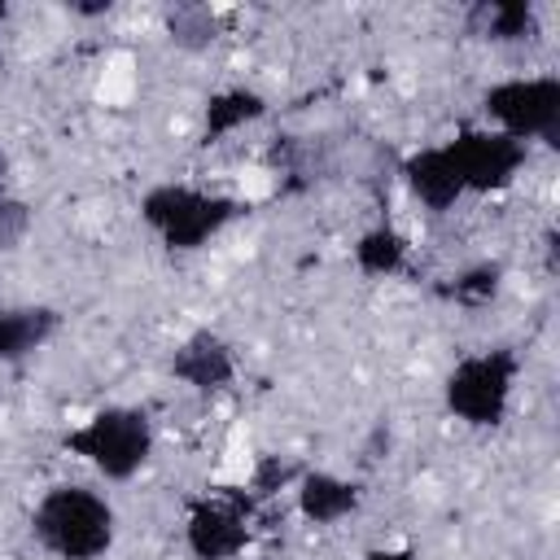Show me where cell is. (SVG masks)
I'll list each match as a JSON object with an SVG mask.
<instances>
[{"label": "cell", "instance_id": "obj_11", "mask_svg": "<svg viewBox=\"0 0 560 560\" xmlns=\"http://www.w3.org/2000/svg\"><path fill=\"white\" fill-rule=\"evenodd\" d=\"M267 96L249 83H223L201 101V144H223L267 118Z\"/></svg>", "mask_w": 560, "mask_h": 560}, {"label": "cell", "instance_id": "obj_7", "mask_svg": "<svg viewBox=\"0 0 560 560\" xmlns=\"http://www.w3.org/2000/svg\"><path fill=\"white\" fill-rule=\"evenodd\" d=\"M446 149H451V158L459 166V179H464L468 197H494V192L512 188L529 166V144L512 140L503 131H490L481 122L459 127L446 140Z\"/></svg>", "mask_w": 560, "mask_h": 560}, {"label": "cell", "instance_id": "obj_17", "mask_svg": "<svg viewBox=\"0 0 560 560\" xmlns=\"http://www.w3.org/2000/svg\"><path fill=\"white\" fill-rule=\"evenodd\" d=\"M302 468L306 464H298V459H284V455H258L254 459V472H249V490H245V499L249 503H262V499H276L280 490H293V481L302 477Z\"/></svg>", "mask_w": 560, "mask_h": 560}, {"label": "cell", "instance_id": "obj_10", "mask_svg": "<svg viewBox=\"0 0 560 560\" xmlns=\"http://www.w3.org/2000/svg\"><path fill=\"white\" fill-rule=\"evenodd\" d=\"M293 512L315 525V529H332L341 521H350L363 499H368V486L359 477H346V472H332V468H302V477L293 481Z\"/></svg>", "mask_w": 560, "mask_h": 560}, {"label": "cell", "instance_id": "obj_16", "mask_svg": "<svg viewBox=\"0 0 560 560\" xmlns=\"http://www.w3.org/2000/svg\"><path fill=\"white\" fill-rule=\"evenodd\" d=\"M503 280H508L503 262L499 258H481V262H468V267L451 271L438 284V298L451 302V306H464V311H481L503 293Z\"/></svg>", "mask_w": 560, "mask_h": 560}, {"label": "cell", "instance_id": "obj_21", "mask_svg": "<svg viewBox=\"0 0 560 560\" xmlns=\"http://www.w3.org/2000/svg\"><path fill=\"white\" fill-rule=\"evenodd\" d=\"M4 22H9V4H0V26H4Z\"/></svg>", "mask_w": 560, "mask_h": 560}, {"label": "cell", "instance_id": "obj_19", "mask_svg": "<svg viewBox=\"0 0 560 560\" xmlns=\"http://www.w3.org/2000/svg\"><path fill=\"white\" fill-rule=\"evenodd\" d=\"M359 560H420V551L411 542H381V547H368Z\"/></svg>", "mask_w": 560, "mask_h": 560}, {"label": "cell", "instance_id": "obj_13", "mask_svg": "<svg viewBox=\"0 0 560 560\" xmlns=\"http://www.w3.org/2000/svg\"><path fill=\"white\" fill-rule=\"evenodd\" d=\"M57 332H61L57 306H44V302L9 306L4 302V311H0V363H22V359L39 354Z\"/></svg>", "mask_w": 560, "mask_h": 560}, {"label": "cell", "instance_id": "obj_2", "mask_svg": "<svg viewBox=\"0 0 560 560\" xmlns=\"http://www.w3.org/2000/svg\"><path fill=\"white\" fill-rule=\"evenodd\" d=\"M136 214L166 254H201L245 214V201L232 192L184 184V179H162L140 192Z\"/></svg>", "mask_w": 560, "mask_h": 560}, {"label": "cell", "instance_id": "obj_1", "mask_svg": "<svg viewBox=\"0 0 560 560\" xmlns=\"http://www.w3.org/2000/svg\"><path fill=\"white\" fill-rule=\"evenodd\" d=\"M26 529L48 560H105L118 542V512L83 481H52L35 499Z\"/></svg>", "mask_w": 560, "mask_h": 560}, {"label": "cell", "instance_id": "obj_15", "mask_svg": "<svg viewBox=\"0 0 560 560\" xmlns=\"http://www.w3.org/2000/svg\"><path fill=\"white\" fill-rule=\"evenodd\" d=\"M162 35L175 52L201 57L223 39V13L214 4H201V0L171 4V9H162Z\"/></svg>", "mask_w": 560, "mask_h": 560}, {"label": "cell", "instance_id": "obj_4", "mask_svg": "<svg viewBox=\"0 0 560 560\" xmlns=\"http://www.w3.org/2000/svg\"><path fill=\"white\" fill-rule=\"evenodd\" d=\"M521 354L512 346H481L451 363L442 376V407L464 429H499L512 411L516 385H521Z\"/></svg>", "mask_w": 560, "mask_h": 560}, {"label": "cell", "instance_id": "obj_18", "mask_svg": "<svg viewBox=\"0 0 560 560\" xmlns=\"http://www.w3.org/2000/svg\"><path fill=\"white\" fill-rule=\"evenodd\" d=\"M35 232V206L22 192H0V254H13Z\"/></svg>", "mask_w": 560, "mask_h": 560}, {"label": "cell", "instance_id": "obj_14", "mask_svg": "<svg viewBox=\"0 0 560 560\" xmlns=\"http://www.w3.org/2000/svg\"><path fill=\"white\" fill-rule=\"evenodd\" d=\"M472 35L499 48H521L542 35V13L534 0H486L472 9Z\"/></svg>", "mask_w": 560, "mask_h": 560}, {"label": "cell", "instance_id": "obj_6", "mask_svg": "<svg viewBox=\"0 0 560 560\" xmlns=\"http://www.w3.org/2000/svg\"><path fill=\"white\" fill-rule=\"evenodd\" d=\"M254 503L236 490L197 494L184 508V551L192 560H236L254 542Z\"/></svg>", "mask_w": 560, "mask_h": 560}, {"label": "cell", "instance_id": "obj_8", "mask_svg": "<svg viewBox=\"0 0 560 560\" xmlns=\"http://www.w3.org/2000/svg\"><path fill=\"white\" fill-rule=\"evenodd\" d=\"M171 381L184 385L188 394L197 398H214V394H228L241 376V363H236V346L214 332V328H192L188 337H179V346L171 350V363H166Z\"/></svg>", "mask_w": 560, "mask_h": 560}, {"label": "cell", "instance_id": "obj_22", "mask_svg": "<svg viewBox=\"0 0 560 560\" xmlns=\"http://www.w3.org/2000/svg\"><path fill=\"white\" fill-rule=\"evenodd\" d=\"M0 311H4V302H0Z\"/></svg>", "mask_w": 560, "mask_h": 560}, {"label": "cell", "instance_id": "obj_12", "mask_svg": "<svg viewBox=\"0 0 560 560\" xmlns=\"http://www.w3.org/2000/svg\"><path fill=\"white\" fill-rule=\"evenodd\" d=\"M350 267L363 280H398L411 267V241L402 228H394L389 219L368 223L354 241H350Z\"/></svg>", "mask_w": 560, "mask_h": 560}, {"label": "cell", "instance_id": "obj_20", "mask_svg": "<svg viewBox=\"0 0 560 560\" xmlns=\"http://www.w3.org/2000/svg\"><path fill=\"white\" fill-rule=\"evenodd\" d=\"M13 162H9V149H4V140H0V192H9L13 188Z\"/></svg>", "mask_w": 560, "mask_h": 560}, {"label": "cell", "instance_id": "obj_3", "mask_svg": "<svg viewBox=\"0 0 560 560\" xmlns=\"http://www.w3.org/2000/svg\"><path fill=\"white\" fill-rule=\"evenodd\" d=\"M153 446H158V429L149 411L136 402H105L61 433V451L114 486L136 481L149 468Z\"/></svg>", "mask_w": 560, "mask_h": 560}, {"label": "cell", "instance_id": "obj_5", "mask_svg": "<svg viewBox=\"0 0 560 560\" xmlns=\"http://www.w3.org/2000/svg\"><path fill=\"white\" fill-rule=\"evenodd\" d=\"M481 127L503 131L521 144H556L560 136V79L556 74H508L481 88Z\"/></svg>", "mask_w": 560, "mask_h": 560}, {"label": "cell", "instance_id": "obj_9", "mask_svg": "<svg viewBox=\"0 0 560 560\" xmlns=\"http://www.w3.org/2000/svg\"><path fill=\"white\" fill-rule=\"evenodd\" d=\"M398 179H402V188H407V197L420 206V210H429V214H451L468 192H464V179H459V166H455V158H451V149H446V140L442 144H420V149H411L402 162H398Z\"/></svg>", "mask_w": 560, "mask_h": 560}]
</instances>
